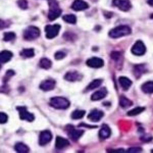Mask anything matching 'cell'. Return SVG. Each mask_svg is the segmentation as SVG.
<instances>
[{
	"instance_id": "1",
	"label": "cell",
	"mask_w": 153,
	"mask_h": 153,
	"mask_svg": "<svg viewBox=\"0 0 153 153\" xmlns=\"http://www.w3.org/2000/svg\"><path fill=\"white\" fill-rule=\"evenodd\" d=\"M132 33V30L129 26H118L117 28L112 29L109 31V37L110 38L113 39H117V38H120V37H124V36H128Z\"/></svg>"
},
{
	"instance_id": "2",
	"label": "cell",
	"mask_w": 153,
	"mask_h": 153,
	"mask_svg": "<svg viewBox=\"0 0 153 153\" xmlns=\"http://www.w3.org/2000/svg\"><path fill=\"white\" fill-rule=\"evenodd\" d=\"M50 105L56 109H66L70 107L71 103L65 97H53L50 100Z\"/></svg>"
},
{
	"instance_id": "3",
	"label": "cell",
	"mask_w": 153,
	"mask_h": 153,
	"mask_svg": "<svg viewBox=\"0 0 153 153\" xmlns=\"http://www.w3.org/2000/svg\"><path fill=\"white\" fill-rule=\"evenodd\" d=\"M61 9L59 8L57 2L55 0H50L49 1V12H48V19L49 21H54L60 16Z\"/></svg>"
},
{
	"instance_id": "4",
	"label": "cell",
	"mask_w": 153,
	"mask_h": 153,
	"mask_svg": "<svg viewBox=\"0 0 153 153\" xmlns=\"http://www.w3.org/2000/svg\"><path fill=\"white\" fill-rule=\"evenodd\" d=\"M39 36H40V30L34 26L27 28L26 31L24 32V38L26 40H34V39L38 38Z\"/></svg>"
},
{
	"instance_id": "5",
	"label": "cell",
	"mask_w": 153,
	"mask_h": 153,
	"mask_svg": "<svg viewBox=\"0 0 153 153\" xmlns=\"http://www.w3.org/2000/svg\"><path fill=\"white\" fill-rule=\"evenodd\" d=\"M60 26L59 25H49L45 27V35L47 39H53L56 37L59 33Z\"/></svg>"
},
{
	"instance_id": "6",
	"label": "cell",
	"mask_w": 153,
	"mask_h": 153,
	"mask_svg": "<svg viewBox=\"0 0 153 153\" xmlns=\"http://www.w3.org/2000/svg\"><path fill=\"white\" fill-rule=\"evenodd\" d=\"M145 52H146V46L144 45V43H143L142 41H137L134 45H133V47H132L133 54L141 56L143 54H145Z\"/></svg>"
},
{
	"instance_id": "7",
	"label": "cell",
	"mask_w": 153,
	"mask_h": 153,
	"mask_svg": "<svg viewBox=\"0 0 153 153\" xmlns=\"http://www.w3.org/2000/svg\"><path fill=\"white\" fill-rule=\"evenodd\" d=\"M112 4L123 11H129L131 7H132L130 0H113Z\"/></svg>"
},
{
	"instance_id": "8",
	"label": "cell",
	"mask_w": 153,
	"mask_h": 153,
	"mask_svg": "<svg viewBox=\"0 0 153 153\" xmlns=\"http://www.w3.org/2000/svg\"><path fill=\"white\" fill-rule=\"evenodd\" d=\"M19 113V118L23 120H28V122H33L35 120V117H34L33 113L29 112L27 110V108L23 106V107H18Z\"/></svg>"
},
{
	"instance_id": "9",
	"label": "cell",
	"mask_w": 153,
	"mask_h": 153,
	"mask_svg": "<svg viewBox=\"0 0 153 153\" xmlns=\"http://www.w3.org/2000/svg\"><path fill=\"white\" fill-rule=\"evenodd\" d=\"M86 65L92 68H100L104 65V61L98 57H91L86 61Z\"/></svg>"
},
{
	"instance_id": "10",
	"label": "cell",
	"mask_w": 153,
	"mask_h": 153,
	"mask_svg": "<svg viewBox=\"0 0 153 153\" xmlns=\"http://www.w3.org/2000/svg\"><path fill=\"white\" fill-rule=\"evenodd\" d=\"M51 139H52V134L49 131H42L40 133V137H39V144L41 146H44L50 142Z\"/></svg>"
},
{
	"instance_id": "11",
	"label": "cell",
	"mask_w": 153,
	"mask_h": 153,
	"mask_svg": "<svg viewBox=\"0 0 153 153\" xmlns=\"http://www.w3.org/2000/svg\"><path fill=\"white\" fill-rule=\"evenodd\" d=\"M89 7V4L87 2H85L84 0H75V2L73 3L71 5V8L76 11H82V10H85Z\"/></svg>"
},
{
	"instance_id": "12",
	"label": "cell",
	"mask_w": 153,
	"mask_h": 153,
	"mask_svg": "<svg viewBox=\"0 0 153 153\" xmlns=\"http://www.w3.org/2000/svg\"><path fill=\"white\" fill-rule=\"evenodd\" d=\"M104 113L101 110H98V109H93L92 111L88 114V118L91 120V122H99L101 118L103 117Z\"/></svg>"
},
{
	"instance_id": "13",
	"label": "cell",
	"mask_w": 153,
	"mask_h": 153,
	"mask_svg": "<svg viewBox=\"0 0 153 153\" xmlns=\"http://www.w3.org/2000/svg\"><path fill=\"white\" fill-rule=\"evenodd\" d=\"M107 95V90L105 88H102L100 90H97L96 92H94L91 96V99L92 101H98V100H101Z\"/></svg>"
},
{
	"instance_id": "14",
	"label": "cell",
	"mask_w": 153,
	"mask_h": 153,
	"mask_svg": "<svg viewBox=\"0 0 153 153\" xmlns=\"http://www.w3.org/2000/svg\"><path fill=\"white\" fill-rule=\"evenodd\" d=\"M55 87V81L54 80H45L40 84V89L43 91H51Z\"/></svg>"
},
{
	"instance_id": "15",
	"label": "cell",
	"mask_w": 153,
	"mask_h": 153,
	"mask_svg": "<svg viewBox=\"0 0 153 153\" xmlns=\"http://www.w3.org/2000/svg\"><path fill=\"white\" fill-rule=\"evenodd\" d=\"M65 79L66 81H70V82H76L82 79V76L78 73V71H68L65 74Z\"/></svg>"
},
{
	"instance_id": "16",
	"label": "cell",
	"mask_w": 153,
	"mask_h": 153,
	"mask_svg": "<svg viewBox=\"0 0 153 153\" xmlns=\"http://www.w3.org/2000/svg\"><path fill=\"white\" fill-rule=\"evenodd\" d=\"M110 135H111L110 128L107 125H103L99 131V138L100 139H107V138L110 137Z\"/></svg>"
},
{
	"instance_id": "17",
	"label": "cell",
	"mask_w": 153,
	"mask_h": 153,
	"mask_svg": "<svg viewBox=\"0 0 153 153\" xmlns=\"http://www.w3.org/2000/svg\"><path fill=\"white\" fill-rule=\"evenodd\" d=\"M118 83H120V87L124 89V90H128L132 86V81L129 78H127V76H120L118 79Z\"/></svg>"
},
{
	"instance_id": "18",
	"label": "cell",
	"mask_w": 153,
	"mask_h": 153,
	"mask_svg": "<svg viewBox=\"0 0 153 153\" xmlns=\"http://www.w3.org/2000/svg\"><path fill=\"white\" fill-rule=\"evenodd\" d=\"M84 134V131L82 130H74L73 128H71V132H68V136H70V138L73 141H78L79 139H80V137Z\"/></svg>"
},
{
	"instance_id": "19",
	"label": "cell",
	"mask_w": 153,
	"mask_h": 153,
	"mask_svg": "<svg viewBox=\"0 0 153 153\" xmlns=\"http://www.w3.org/2000/svg\"><path fill=\"white\" fill-rule=\"evenodd\" d=\"M70 145V142L68 141L66 139H63L61 137H57L55 141V147L57 149H63V148L68 147Z\"/></svg>"
},
{
	"instance_id": "20",
	"label": "cell",
	"mask_w": 153,
	"mask_h": 153,
	"mask_svg": "<svg viewBox=\"0 0 153 153\" xmlns=\"http://www.w3.org/2000/svg\"><path fill=\"white\" fill-rule=\"evenodd\" d=\"M11 58H12V53L10 51L4 50V51H1V53H0V62L1 63H6L7 61H9Z\"/></svg>"
},
{
	"instance_id": "21",
	"label": "cell",
	"mask_w": 153,
	"mask_h": 153,
	"mask_svg": "<svg viewBox=\"0 0 153 153\" xmlns=\"http://www.w3.org/2000/svg\"><path fill=\"white\" fill-rule=\"evenodd\" d=\"M142 91L144 93H147V94H152L153 93V81H148V82L144 83L142 85Z\"/></svg>"
},
{
	"instance_id": "22",
	"label": "cell",
	"mask_w": 153,
	"mask_h": 153,
	"mask_svg": "<svg viewBox=\"0 0 153 153\" xmlns=\"http://www.w3.org/2000/svg\"><path fill=\"white\" fill-rule=\"evenodd\" d=\"M147 70H146V66L144 65H136L134 68V75L136 78H140L143 74L145 73Z\"/></svg>"
},
{
	"instance_id": "23",
	"label": "cell",
	"mask_w": 153,
	"mask_h": 153,
	"mask_svg": "<svg viewBox=\"0 0 153 153\" xmlns=\"http://www.w3.org/2000/svg\"><path fill=\"white\" fill-rule=\"evenodd\" d=\"M14 149L19 153H27L30 151L29 147L26 144H24V143H16V146H14Z\"/></svg>"
},
{
	"instance_id": "24",
	"label": "cell",
	"mask_w": 153,
	"mask_h": 153,
	"mask_svg": "<svg viewBox=\"0 0 153 153\" xmlns=\"http://www.w3.org/2000/svg\"><path fill=\"white\" fill-rule=\"evenodd\" d=\"M102 84V80L101 79H96V80H93L92 82L89 84V86L86 88V91H90V90H95L96 88H98L99 86Z\"/></svg>"
},
{
	"instance_id": "25",
	"label": "cell",
	"mask_w": 153,
	"mask_h": 153,
	"mask_svg": "<svg viewBox=\"0 0 153 153\" xmlns=\"http://www.w3.org/2000/svg\"><path fill=\"white\" fill-rule=\"evenodd\" d=\"M35 55V51L32 48H27L21 51V56L24 58H31Z\"/></svg>"
},
{
	"instance_id": "26",
	"label": "cell",
	"mask_w": 153,
	"mask_h": 153,
	"mask_svg": "<svg viewBox=\"0 0 153 153\" xmlns=\"http://www.w3.org/2000/svg\"><path fill=\"white\" fill-rule=\"evenodd\" d=\"M132 104H133V102L128 99L127 97H125V96H120V105L122 106L123 108L130 107V106H132Z\"/></svg>"
},
{
	"instance_id": "27",
	"label": "cell",
	"mask_w": 153,
	"mask_h": 153,
	"mask_svg": "<svg viewBox=\"0 0 153 153\" xmlns=\"http://www.w3.org/2000/svg\"><path fill=\"white\" fill-rule=\"evenodd\" d=\"M51 65H52V62L48 58H42L40 60V66L44 70H49L51 68Z\"/></svg>"
},
{
	"instance_id": "28",
	"label": "cell",
	"mask_w": 153,
	"mask_h": 153,
	"mask_svg": "<svg viewBox=\"0 0 153 153\" xmlns=\"http://www.w3.org/2000/svg\"><path fill=\"white\" fill-rule=\"evenodd\" d=\"M144 110H145V107H140V106H138V107H135V108H133L132 110H130V111L128 112V115L134 117V115L140 114V113L143 112Z\"/></svg>"
},
{
	"instance_id": "29",
	"label": "cell",
	"mask_w": 153,
	"mask_h": 153,
	"mask_svg": "<svg viewBox=\"0 0 153 153\" xmlns=\"http://www.w3.org/2000/svg\"><path fill=\"white\" fill-rule=\"evenodd\" d=\"M62 19H63V21L68 24H76V16H74V14H65V16H62Z\"/></svg>"
},
{
	"instance_id": "30",
	"label": "cell",
	"mask_w": 153,
	"mask_h": 153,
	"mask_svg": "<svg viewBox=\"0 0 153 153\" xmlns=\"http://www.w3.org/2000/svg\"><path fill=\"white\" fill-rule=\"evenodd\" d=\"M85 114H86V112L84 111V110L78 109L71 113V118H73V120H80V118H82Z\"/></svg>"
},
{
	"instance_id": "31",
	"label": "cell",
	"mask_w": 153,
	"mask_h": 153,
	"mask_svg": "<svg viewBox=\"0 0 153 153\" xmlns=\"http://www.w3.org/2000/svg\"><path fill=\"white\" fill-rule=\"evenodd\" d=\"M16 34L12 33V32H8V33H5V35H4V41L6 42H9V41H12L16 39Z\"/></svg>"
},
{
	"instance_id": "32",
	"label": "cell",
	"mask_w": 153,
	"mask_h": 153,
	"mask_svg": "<svg viewBox=\"0 0 153 153\" xmlns=\"http://www.w3.org/2000/svg\"><path fill=\"white\" fill-rule=\"evenodd\" d=\"M65 56H66V53L63 52V51H58V52H56L54 54V57H55V59H57V60H60V59L65 58Z\"/></svg>"
},
{
	"instance_id": "33",
	"label": "cell",
	"mask_w": 153,
	"mask_h": 153,
	"mask_svg": "<svg viewBox=\"0 0 153 153\" xmlns=\"http://www.w3.org/2000/svg\"><path fill=\"white\" fill-rule=\"evenodd\" d=\"M18 4H19V6L21 7L22 9H27V8H28V2H27V0H19Z\"/></svg>"
},
{
	"instance_id": "34",
	"label": "cell",
	"mask_w": 153,
	"mask_h": 153,
	"mask_svg": "<svg viewBox=\"0 0 153 153\" xmlns=\"http://www.w3.org/2000/svg\"><path fill=\"white\" fill-rule=\"evenodd\" d=\"M7 120H8V117H7V114H5L4 112H1L0 113V124H5L7 122Z\"/></svg>"
},
{
	"instance_id": "35",
	"label": "cell",
	"mask_w": 153,
	"mask_h": 153,
	"mask_svg": "<svg viewBox=\"0 0 153 153\" xmlns=\"http://www.w3.org/2000/svg\"><path fill=\"white\" fill-rule=\"evenodd\" d=\"M128 152H142V149L140 147H132L128 149Z\"/></svg>"
},
{
	"instance_id": "36",
	"label": "cell",
	"mask_w": 153,
	"mask_h": 153,
	"mask_svg": "<svg viewBox=\"0 0 153 153\" xmlns=\"http://www.w3.org/2000/svg\"><path fill=\"white\" fill-rule=\"evenodd\" d=\"M120 57H122V54L120 52H112L111 53V58L114 59V60H117Z\"/></svg>"
},
{
	"instance_id": "37",
	"label": "cell",
	"mask_w": 153,
	"mask_h": 153,
	"mask_svg": "<svg viewBox=\"0 0 153 153\" xmlns=\"http://www.w3.org/2000/svg\"><path fill=\"white\" fill-rule=\"evenodd\" d=\"M14 74H16V73H14L13 71H7V73H6V76H5V80H8V79L10 78V76H12L14 75Z\"/></svg>"
},
{
	"instance_id": "38",
	"label": "cell",
	"mask_w": 153,
	"mask_h": 153,
	"mask_svg": "<svg viewBox=\"0 0 153 153\" xmlns=\"http://www.w3.org/2000/svg\"><path fill=\"white\" fill-rule=\"evenodd\" d=\"M147 3L149 4L150 6H153V0H147Z\"/></svg>"
},
{
	"instance_id": "39",
	"label": "cell",
	"mask_w": 153,
	"mask_h": 153,
	"mask_svg": "<svg viewBox=\"0 0 153 153\" xmlns=\"http://www.w3.org/2000/svg\"><path fill=\"white\" fill-rule=\"evenodd\" d=\"M151 18H152V19H153V14H152V16H151Z\"/></svg>"
},
{
	"instance_id": "40",
	"label": "cell",
	"mask_w": 153,
	"mask_h": 153,
	"mask_svg": "<svg viewBox=\"0 0 153 153\" xmlns=\"http://www.w3.org/2000/svg\"><path fill=\"white\" fill-rule=\"evenodd\" d=\"M151 152H153V149H152V150H151Z\"/></svg>"
}]
</instances>
